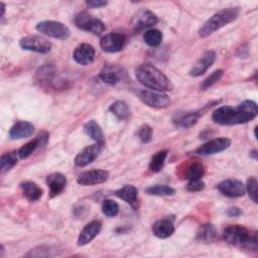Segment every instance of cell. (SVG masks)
<instances>
[{
	"instance_id": "7a4b0ae2",
	"label": "cell",
	"mask_w": 258,
	"mask_h": 258,
	"mask_svg": "<svg viewBox=\"0 0 258 258\" xmlns=\"http://www.w3.org/2000/svg\"><path fill=\"white\" fill-rule=\"evenodd\" d=\"M136 79L144 87L154 91L165 92L172 90L170 80L151 63H142L135 71Z\"/></svg>"
},
{
	"instance_id": "4316f807",
	"label": "cell",
	"mask_w": 258,
	"mask_h": 258,
	"mask_svg": "<svg viewBox=\"0 0 258 258\" xmlns=\"http://www.w3.org/2000/svg\"><path fill=\"white\" fill-rule=\"evenodd\" d=\"M205 174V167L200 161H191L183 170V178L187 180L200 179Z\"/></svg>"
},
{
	"instance_id": "2e32d148",
	"label": "cell",
	"mask_w": 258,
	"mask_h": 258,
	"mask_svg": "<svg viewBox=\"0 0 258 258\" xmlns=\"http://www.w3.org/2000/svg\"><path fill=\"white\" fill-rule=\"evenodd\" d=\"M73 57L79 64L88 66L92 63L95 58V49L89 43H81L75 48Z\"/></svg>"
},
{
	"instance_id": "30bf717a",
	"label": "cell",
	"mask_w": 258,
	"mask_h": 258,
	"mask_svg": "<svg viewBox=\"0 0 258 258\" xmlns=\"http://www.w3.org/2000/svg\"><path fill=\"white\" fill-rule=\"evenodd\" d=\"M230 145L231 140L229 138L220 137L204 143L199 148H197L195 152L199 155H212L226 150L227 148H229Z\"/></svg>"
},
{
	"instance_id": "60d3db41",
	"label": "cell",
	"mask_w": 258,
	"mask_h": 258,
	"mask_svg": "<svg viewBox=\"0 0 258 258\" xmlns=\"http://www.w3.org/2000/svg\"><path fill=\"white\" fill-rule=\"evenodd\" d=\"M86 3L88 6L93 8H100L107 5V1H101V0H89V1H86Z\"/></svg>"
},
{
	"instance_id": "4dcf8cb0",
	"label": "cell",
	"mask_w": 258,
	"mask_h": 258,
	"mask_svg": "<svg viewBox=\"0 0 258 258\" xmlns=\"http://www.w3.org/2000/svg\"><path fill=\"white\" fill-rule=\"evenodd\" d=\"M167 154H168V150H160L156 152L151 157V160L149 162V169L152 172H159L164 165V161L167 157Z\"/></svg>"
},
{
	"instance_id": "3957f363",
	"label": "cell",
	"mask_w": 258,
	"mask_h": 258,
	"mask_svg": "<svg viewBox=\"0 0 258 258\" xmlns=\"http://www.w3.org/2000/svg\"><path fill=\"white\" fill-rule=\"evenodd\" d=\"M223 239L231 245L244 246L254 251L257 250V233L250 232L241 225H231L227 227L224 230Z\"/></svg>"
},
{
	"instance_id": "9c48e42d",
	"label": "cell",
	"mask_w": 258,
	"mask_h": 258,
	"mask_svg": "<svg viewBox=\"0 0 258 258\" xmlns=\"http://www.w3.org/2000/svg\"><path fill=\"white\" fill-rule=\"evenodd\" d=\"M126 42V37L122 33L112 32L104 35L100 40V46L103 51L114 53L120 51Z\"/></svg>"
},
{
	"instance_id": "b9f144b4",
	"label": "cell",
	"mask_w": 258,
	"mask_h": 258,
	"mask_svg": "<svg viewBox=\"0 0 258 258\" xmlns=\"http://www.w3.org/2000/svg\"><path fill=\"white\" fill-rule=\"evenodd\" d=\"M242 214V211L239 209V208H237V207H232V208H230V209H228V211H227V215L229 216V217H234V218H236V217H239L240 215Z\"/></svg>"
},
{
	"instance_id": "1f68e13d",
	"label": "cell",
	"mask_w": 258,
	"mask_h": 258,
	"mask_svg": "<svg viewBox=\"0 0 258 258\" xmlns=\"http://www.w3.org/2000/svg\"><path fill=\"white\" fill-rule=\"evenodd\" d=\"M143 39L145 43L149 46H158L162 40V33L158 29H148L143 34Z\"/></svg>"
},
{
	"instance_id": "ac0fdd59",
	"label": "cell",
	"mask_w": 258,
	"mask_h": 258,
	"mask_svg": "<svg viewBox=\"0 0 258 258\" xmlns=\"http://www.w3.org/2000/svg\"><path fill=\"white\" fill-rule=\"evenodd\" d=\"M102 224L100 221L94 220L90 223H88L83 230L80 232V235L78 237V246H85L88 243H90L101 231Z\"/></svg>"
},
{
	"instance_id": "7c38bea8",
	"label": "cell",
	"mask_w": 258,
	"mask_h": 258,
	"mask_svg": "<svg viewBox=\"0 0 258 258\" xmlns=\"http://www.w3.org/2000/svg\"><path fill=\"white\" fill-rule=\"evenodd\" d=\"M109 178V172L103 169H93L82 172L77 178V182L81 185H95L107 181Z\"/></svg>"
},
{
	"instance_id": "277c9868",
	"label": "cell",
	"mask_w": 258,
	"mask_h": 258,
	"mask_svg": "<svg viewBox=\"0 0 258 258\" xmlns=\"http://www.w3.org/2000/svg\"><path fill=\"white\" fill-rule=\"evenodd\" d=\"M239 15V8L230 7L219 10L212 17H210L199 29L198 33L200 37H207L224 27L225 25L234 21Z\"/></svg>"
},
{
	"instance_id": "e0dca14e",
	"label": "cell",
	"mask_w": 258,
	"mask_h": 258,
	"mask_svg": "<svg viewBox=\"0 0 258 258\" xmlns=\"http://www.w3.org/2000/svg\"><path fill=\"white\" fill-rule=\"evenodd\" d=\"M48 134L47 132L43 131L39 135H37L33 140L27 142L22 147H20L17 151V155L20 159H25L29 157L39 146L44 145L47 142Z\"/></svg>"
},
{
	"instance_id": "ba28073f",
	"label": "cell",
	"mask_w": 258,
	"mask_h": 258,
	"mask_svg": "<svg viewBox=\"0 0 258 258\" xmlns=\"http://www.w3.org/2000/svg\"><path fill=\"white\" fill-rule=\"evenodd\" d=\"M19 45L22 49L38 53H47L51 49V43L44 37L38 35H28L22 37L19 41Z\"/></svg>"
},
{
	"instance_id": "836d02e7",
	"label": "cell",
	"mask_w": 258,
	"mask_h": 258,
	"mask_svg": "<svg viewBox=\"0 0 258 258\" xmlns=\"http://www.w3.org/2000/svg\"><path fill=\"white\" fill-rule=\"evenodd\" d=\"M17 152H8L1 155L0 166L2 173L9 171L17 163Z\"/></svg>"
},
{
	"instance_id": "4fadbf2b",
	"label": "cell",
	"mask_w": 258,
	"mask_h": 258,
	"mask_svg": "<svg viewBox=\"0 0 258 258\" xmlns=\"http://www.w3.org/2000/svg\"><path fill=\"white\" fill-rule=\"evenodd\" d=\"M217 188L226 197L241 198L245 195V185L238 179H225L218 183Z\"/></svg>"
},
{
	"instance_id": "d6986e66",
	"label": "cell",
	"mask_w": 258,
	"mask_h": 258,
	"mask_svg": "<svg viewBox=\"0 0 258 258\" xmlns=\"http://www.w3.org/2000/svg\"><path fill=\"white\" fill-rule=\"evenodd\" d=\"M45 182L49 188V197L54 198L64 189L67 177L60 172H52L46 176Z\"/></svg>"
},
{
	"instance_id": "f1b7e54d",
	"label": "cell",
	"mask_w": 258,
	"mask_h": 258,
	"mask_svg": "<svg viewBox=\"0 0 258 258\" xmlns=\"http://www.w3.org/2000/svg\"><path fill=\"white\" fill-rule=\"evenodd\" d=\"M157 22H158L157 16L149 10H145L138 16V19L136 22V28L138 30L148 28L155 25Z\"/></svg>"
},
{
	"instance_id": "5b68a950",
	"label": "cell",
	"mask_w": 258,
	"mask_h": 258,
	"mask_svg": "<svg viewBox=\"0 0 258 258\" xmlns=\"http://www.w3.org/2000/svg\"><path fill=\"white\" fill-rule=\"evenodd\" d=\"M74 22L78 28L92 32L95 35H101L106 29L105 24L100 19L92 16L87 11L78 13L75 16Z\"/></svg>"
},
{
	"instance_id": "484cf974",
	"label": "cell",
	"mask_w": 258,
	"mask_h": 258,
	"mask_svg": "<svg viewBox=\"0 0 258 258\" xmlns=\"http://www.w3.org/2000/svg\"><path fill=\"white\" fill-rule=\"evenodd\" d=\"M84 131L89 137H91L94 141H96V143L104 145V134L100 125L96 121L94 120L88 121L84 125Z\"/></svg>"
},
{
	"instance_id": "d590c367",
	"label": "cell",
	"mask_w": 258,
	"mask_h": 258,
	"mask_svg": "<svg viewBox=\"0 0 258 258\" xmlns=\"http://www.w3.org/2000/svg\"><path fill=\"white\" fill-rule=\"evenodd\" d=\"M224 71L223 70H216L215 72H213L208 78L205 79V81L203 82V84L201 85V90L205 91L207 89H209L210 87H212L214 84H216L223 76Z\"/></svg>"
},
{
	"instance_id": "ab89813d",
	"label": "cell",
	"mask_w": 258,
	"mask_h": 258,
	"mask_svg": "<svg viewBox=\"0 0 258 258\" xmlns=\"http://www.w3.org/2000/svg\"><path fill=\"white\" fill-rule=\"evenodd\" d=\"M237 55H238L239 57H242V58L248 57V55H249V48H248V45H247L246 43L243 44L242 46H240V47L238 48V50H237Z\"/></svg>"
},
{
	"instance_id": "f546056e",
	"label": "cell",
	"mask_w": 258,
	"mask_h": 258,
	"mask_svg": "<svg viewBox=\"0 0 258 258\" xmlns=\"http://www.w3.org/2000/svg\"><path fill=\"white\" fill-rule=\"evenodd\" d=\"M109 110H110L111 113H113L120 120H126V119H128L129 115H130L129 107L123 101H116V102H114L110 106Z\"/></svg>"
},
{
	"instance_id": "cb8c5ba5",
	"label": "cell",
	"mask_w": 258,
	"mask_h": 258,
	"mask_svg": "<svg viewBox=\"0 0 258 258\" xmlns=\"http://www.w3.org/2000/svg\"><path fill=\"white\" fill-rule=\"evenodd\" d=\"M202 113L200 111L197 112H186V113H177L173 117V122L177 127L180 128H190L192 127L199 120Z\"/></svg>"
},
{
	"instance_id": "f35d334b",
	"label": "cell",
	"mask_w": 258,
	"mask_h": 258,
	"mask_svg": "<svg viewBox=\"0 0 258 258\" xmlns=\"http://www.w3.org/2000/svg\"><path fill=\"white\" fill-rule=\"evenodd\" d=\"M205 187V182L200 178V179H192L188 180L186 184V189L188 191H200L204 189Z\"/></svg>"
},
{
	"instance_id": "e575fe53",
	"label": "cell",
	"mask_w": 258,
	"mask_h": 258,
	"mask_svg": "<svg viewBox=\"0 0 258 258\" xmlns=\"http://www.w3.org/2000/svg\"><path fill=\"white\" fill-rule=\"evenodd\" d=\"M102 212L107 217H115L119 212V206L113 200H104L102 203Z\"/></svg>"
},
{
	"instance_id": "5bb4252c",
	"label": "cell",
	"mask_w": 258,
	"mask_h": 258,
	"mask_svg": "<svg viewBox=\"0 0 258 258\" xmlns=\"http://www.w3.org/2000/svg\"><path fill=\"white\" fill-rule=\"evenodd\" d=\"M216 60V52L214 50H206L201 57L195 62L192 68L189 71V75L191 77H201L204 75L209 68L212 67V64Z\"/></svg>"
},
{
	"instance_id": "7bdbcfd3",
	"label": "cell",
	"mask_w": 258,
	"mask_h": 258,
	"mask_svg": "<svg viewBox=\"0 0 258 258\" xmlns=\"http://www.w3.org/2000/svg\"><path fill=\"white\" fill-rule=\"evenodd\" d=\"M0 8H1V14L0 16L3 17L4 16V13H5V4L3 2H0Z\"/></svg>"
},
{
	"instance_id": "d6a6232c",
	"label": "cell",
	"mask_w": 258,
	"mask_h": 258,
	"mask_svg": "<svg viewBox=\"0 0 258 258\" xmlns=\"http://www.w3.org/2000/svg\"><path fill=\"white\" fill-rule=\"evenodd\" d=\"M146 194L150 196H157V197H165V196H172L175 190L169 185L165 184H155L147 187L145 189Z\"/></svg>"
},
{
	"instance_id": "ee69618b",
	"label": "cell",
	"mask_w": 258,
	"mask_h": 258,
	"mask_svg": "<svg viewBox=\"0 0 258 258\" xmlns=\"http://www.w3.org/2000/svg\"><path fill=\"white\" fill-rule=\"evenodd\" d=\"M250 157H252L253 159H257V150L253 149L252 151H250Z\"/></svg>"
},
{
	"instance_id": "83f0119b",
	"label": "cell",
	"mask_w": 258,
	"mask_h": 258,
	"mask_svg": "<svg viewBox=\"0 0 258 258\" xmlns=\"http://www.w3.org/2000/svg\"><path fill=\"white\" fill-rule=\"evenodd\" d=\"M217 237L216 228L212 224L202 225L197 232V240L203 243H212Z\"/></svg>"
},
{
	"instance_id": "8992f818",
	"label": "cell",
	"mask_w": 258,
	"mask_h": 258,
	"mask_svg": "<svg viewBox=\"0 0 258 258\" xmlns=\"http://www.w3.org/2000/svg\"><path fill=\"white\" fill-rule=\"evenodd\" d=\"M136 95L145 105L149 107L166 108L170 104V99L164 92L138 89L136 91Z\"/></svg>"
},
{
	"instance_id": "44dd1931",
	"label": "cell",
	"mask_w": 258,
	"mask_h": 258,
	"mask_svg": "<svg viewBox=\"0 0 258 258\" xmlns=\"http://www.w3.org/2000/svg\"><path fill=\"white\" fill-rule=\"evenodd\" d=\"M115 196L125 201L133 209H136L138 203V190L132 184H126L115 191Z\"/></svg>"
},
{
	"instance_id": "6da1fadb",
	"label": "cell",
	"mask_w": 258,
	"mask_h": 258,
	"mask_svg": "<svg viewBox=\"0 0 258 258\" xmlns=\"http://www.w3.org/2000/svg\"><path fill=\"white\" fill-rule=\"evenodd\" d=\"M258 114L257 104L252 100H245L236 108L221 106L212 114V120L220 125L244 124L253 120Z\"/></svg>"
},
{
	"instance_id": "8fae6325",
	"label": "cell",
	"mask_w": 258,
	"mask_h": 258,
	"mask_svg": "<svg viewBox=\"0 0 258 258\" xmlns=\"http://www.w3.org/2000/svg\"><path fill=\"white\" fill-rule=\"evenodd\" d=\"M99 78L105 84L114 86V85L120 83L121 81H123L126 78V72L118 66L108 64V66H105L100 71Z\"/></svg>"
},
{
	"instance_id": "8d00e7d4",
	"label": "cell",
	"mask_w": 258,
	"mask_h": 258,
	"mask_svg": "<svg viewBox=\"0 0 258 258\" xmlns=\"http://www.w3.org/2000/svg\"><path fill=\"white\" fill-rule=\"evenodd\" d=\"M257 185H258V182H257V179L256 177L254 176H251L247 179V183L245 185V190H247L250 199L254 202V203H257Z\"/></svg>"
},
{
	"instance_id": "ffe728a7",
	"label": "cell",
	"mask_w": 258,
	"mask_h": 258,
	"mask_svg": "<svg viewBox=\"0 0 258 258\" xmlns=\"http://www.w3.org/2000/svg\"><path fill=\"white\" fill-rule=\"evenodd\" d=\"M34 132V126L27 121H17L9 129V137L13 140L23 139L31 136Z\"/></svg>"
},
{
	"instance_id": "52a82bcc",
	"label": "cell",
	"mask_w": 258,
	"mask_h": 258,
	"mask_svg": "<svg viewBox=\"0 0 258 258\" xmlns=\"http://www.w3.org/2000/svg\"><path fill=\"white\" fill-rule=\"evenodd\" d=\"M36 30L44 35L56 39H67L70 36V29L63 23L54 20H44L36 25Z\"/></svg>"
},
{
	"instance_id": "7402d4cb",
	"label": "cell",
	"mask_w": 258,
	"mask_h": 258,
	"mask_svg": "<svg viewBox=\"0 0 258 258\" xmlns=\"http://www.w3.org/2000/svg\"><path fill=\"white\" fill-rule=\"evenodd\" d=\"M174 232V226L168 219H161L156 221L152 226V233L159 239L169 238Z\"/></svg>"
},
{
	"instance_id": "9a60e30c",
	"label": "cell",
	"mask_w": 258,
	"mask_h": 258,
	"mask_svg": "<svg viewBox=\"0 0 258 258\" xmlns=\"http://www.w3.org/2000/svg\"><path fill=\"white\" fill-rule=\"evenodd\" d=\"M103 145L101 144H92L85 147L75 158V164L79 167H84L91 162H93L101 153Z\"/></svg>"
},
{
	"instance_id": "d4e9b609",
	"label": "cell",
	"mask_w": 258,
	"mask_h": 258,
	"mask_svg": "<svg viewBox=\"0 0 258 258\" xmlns=\"http://www.w3.org/2000/svg\"><path fill=\"white\" fill-rule=\"evenodd\" d=\"M23 197L29 202H35L42 196V188L33 181H24L20 184Z\"/></svg>"
},
{
	"instance_id": "74e56055",
	"label": "cell",
	"mask_w": 258,
	"mask_h": 258,
	"mask_svg": "<svg viewBox=\"0 0 258 258\" xmlns=\"http://www.w3.org/2000/svg\"><path fill=\"white\" fill-rule=\"evenodd\" d=\"M138 137L143 143L150 142L152 138V128L148 124H143L138 130Z\"/></svg>"
},
{
	"instance_id": "603a6c76",
	"label": "cell",
	"mask_w": 258,
	"mask_h": 258,
	"mask_svg": "<svg viewBox=\"0 0 258 258\" xmlns=\"http://www.w3.org/2000/svg\"><path fill=\"white\" fill-rule=\"evenodd\" d=\"M55 68L52 64H45L38 69L35 75V82L41 87L50 86L53 83Z\"/></svg>"
}]
</instances>
